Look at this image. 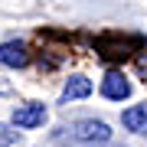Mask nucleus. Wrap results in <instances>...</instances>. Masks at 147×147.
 I'll return each instance as SVG.
<instances>
[{
	"label": "nucleus",
	"mask_w": 147,
	"mask_h": 147,
	"mask_svg": "<svg viewBox=\"0 0 147 147\" xmlns=\"http://www.w3.org/2000/svg\"><path fill=\"white\" fill-rule=\"evenodd\" d=\"M0 65H7V69H23V65H30V53H26V46H23L20 39H7V42H0Z\"/></svg>",
	"instance_id": "f03ea898"
},
{
	"label": "nucleus",
	"mask_w": 147,
	"mask_h": 147,
	"mask_svg": "<svg viewBox=\"0 0 147 147\" xmlns=\"http://www.w3.org/2000/svg\"><path fill=\"white\" fill-rule=\"evenodd\" d=\"M16 144V131L10 124H0V147H13Z\"/></svg>",
	"instance_id": "0eeeda50"
},
{
	"label": "nucleus",
	"mask_w": 147,
	"mask_h": 147,
	"mask_svg": "<svg viewBox=\"0 0 147 147\" xmlns=\"http://www.w3.org/2000/svg\"><path fill=\"white\" fill-rule=\"evenodd\" d=\"M101 95L111 98V101H124L127 95H131V82H127L121 72H108L105 79H101Z\"/></svg>",
	"instance_id": "7ed1b4c3"
},
{
	"label": "nucleus",
	"mask_w": 147,
	"mask_h": 147,
	"mask_svg": "<svg viewBox=\"0 0 147 147\" xmlns=\"http://www.w3.org/2000/svg\"><path fill=\"white\" fill-rule=\"evenodd\" d=\"M92 95V82L85 79V75H72V79L65 82V88H62V105H69V101H75V98H88Z\"/></svg>",
	"instance_id": "39448f33"
},
{
	"label": "nucleus",
	"mask_w": 147,
	"mask_h": 147,
	"mask_svg": "<svg viewBox=\"0 0 147 147\" xmlns=\"http://www.w3.org/2000/svg\"><path fill=\"white\" fill-rule=\"evenodd\" d=\"M111 137V127L105 121H75L72 127H62V134H56L59 144H85V147H98V144H108Z\"/></svg>",
	"instance_id": "f257e3e1"
},
{
	"label": "nucleus",
	"mask_w": 147,
	"mask_h": 147,
	"mask_svg": "<svg viewBox=\"0 0 147 147\" xmlns=\"http://www.w3.org/2000/svg\"><path fill=\"white\" fill-rule=\"evenodd\" d=\"M141 69H144V72H147V59H141Z\"/></svg>",
	"instance_id": "1a4fd4ad"
},
{
	"label": "nucleus",
	"mask_w": 147,
	"mask_h": 147,
	"mask_svg": "<svg viewBox=\"0 0 147 147\" xmlns=\"http://www.w3.org/2000/svg\"><path fill=\"white\" fill-rule=\"evenodd\" d=\"M98 147H121V144H98Z\"/></svg>",
	"instance_id": "9d476101"
},
{
	"label": "nucleus",
	"mask_w": 147,
	"mask_h": 147,
	"mask_svg": "<svg viewBox=\"0 0 147 147\" xmlns=\"http://www.w3.org/2000/svg\"><path fill=\"white\" fill-rule=\"evenodd\" d=\"M121 124L134 134H147V105H134L121 115Z\"/></svg>",
	"instance_id": "423d86ee"
},
{
	"label": "nucleus",
	"mask_w": 147,
	"mask_h": 147,
	"mask_svg": "<svg viewBox=\"0 0 147 147\" xmlns=\"http://www.w3.org/2000/svg\"><path fill=\"white\" fill-rule=\"evenodd\" d=\"M0 95H10V82H0Z\"/></svg>",
	"instance_id": "6e6552de"
},
{
	"label": "nucleus",
	"mask_w": 147,
	"mask_h": 147,
	"mask_svg": "<svg viewBox=\"0 0 147 147\" xmlns=\"http://www.w3.org/2000/svg\"><path fill=\"white\" fill-rule=\"evenodd\" d=\"M42 124H46V108L36 101L13 111V127H42Z\"/></svg>",
	"instance_id": "20e7f679"
}]
</instances>
